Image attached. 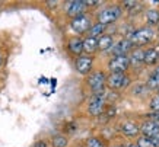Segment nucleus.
I'll return each instance as SVG.
<instances>
[{
    "mask_svg": "<svg viewBox=\"0 0 159 147\" xmlns=\"http://www.w3.org/2000/svg\"><path fill=\"white\" fill-rule=\"evenodd\" d=\"M121 15H123V9L118 5L107 6V7H104V9H101L98 12L97 22L107 26V25H111V24H114V22H117L121 18Z\"/></svg>",
    "mask_w": 159,
    "mask_h": 147,
    "instance_id": "obj_1",
    "label": "nucleus"
},
{
    "mask_svg": "<svg viewBox=\"0 0 159 147\" xmlns=\"http://www.w3.org/2000/svg\"><path fill=\"white\" fill-rule=\"evenodd\" d=\"M155 37V31L152 28H140V29H136L134 32H131V35L129 37V41L131 42L133 47H137L140 48L142 45H146L149 44Z\"/></svg>",
    "mask_w": 159,
    "mask_h": 147,
    "instance_id": "obj_2",
    "label": "nucleus"
},
{
    "mask_svg": "<svg viewBox=\"0 0 159 147\" xmlns=\"http://www.w3.org/2000/svg\"><path fill=\"white\" fill-rule=\"evenodd\" d=\"M105 80L107 76L104 71H93L91 74H88L86 83L89 86V89L93 92V95H102L105 90Z\"/></svg>",
    "mask_w": 159,
    "mask_h": 147,
    "instance_id": "obj_3",
    "label": "nucleus"
},
{
    "mask_svg": "<svg viewBox=\"0 0 159 147\" xmlns=\"http://www.w3.org/2000/svg\"><path fill=\"white\" fill-rule=\"evenodd\" d=\"M92 26V18L88 13H83L80 16H76L70 19V29L76 33V37L85 35Z\"/></svg>",
    "mask_w": 159,
    "mask_h": 147,
    "instance_id": "obj_4",
    "label": "nucleus"
},
{
    "mask_svg": "<svg viewBox=\"0 0 159 147\" xmlns=\"http://www.w3.org/2000/svg\"><path fill=\"white\" fill-rule=\"evenodd\" d=\"M105 85L112 90H123L125 87H129L130 85V79L125 73H110L107 76Z\"/></svg>",
    "mask_w": 159,
    "mask_h": 147,
    "instance_id": "obj_5",
    "label": "nucleus"
},
{
    "mask_svg": "<svg viewBox=\"0 0 159 147\" xmlns=\"http://www.w3.org/2000/svg\"><path fill=\"white\" fill-rule=\"evenodd\" d=\"M92 69H93V57L91 56H85L82 54L80 57H77L75 60V70L82 74V76H88L92 73Z\"/></svg>",
    "mask_w": 159,
    "mask_h": 147,
    "instance_id": "obj_6",
    "label": "nucleus"
},
{
    "mask_svg": "<svg viewBox=\"0 0 159 147\" xmlns=\"http://www.w3.org/2000/svg\"><path fill=\"white\" fill-rule=\"evenodd\" d=\"M130 67V61L127 56H117L111 57L108 61V70L111 73H125V70Z\"/></svg>",
    "mask_w": 159,
    "mask_h": 147,
    "instance_id": "obj_7",
    "label": "nucleus"
},
{
    "mask_svg": "<svg viewBox=\"0 0 159 147\" xmlns=\"http://www.w3.org/2000/svg\"><path fill=\"white\" fill-rule=\"evenodd\" d=\"M64 12L70 19L76 18V16H80V15L86 13V6H85V2H80V0H72V2H66L64 3Z\"/></svg>",
    "mask_w": 159,
    "mask_h": 147,
    "instance_id": "obj_8",
    "label": "nucleus"
},
{
    "mask_svg": "<svg viewBox=\"0 0 159 147\" xmlns=\"http://www.w3.org/2000/svg\"><path fill=\"white\" fill-rule=\"evenodd\" d=\"M104 108H105V98H104V93L102 95H93L89 104H88V114L91 117H98L104 112Z\"/></svg>",
    "mask_w": 159,
    "mask_h": 147,
    "instance_id": "obj_9",
    "label": "nucleus"
},
{
    "mask_svg": "<svg viewBox=\"0 0 159 147\" xmlns=\"http://www.w3.org/2000/svg\"><path fill=\"white\" fill-rule=\"evenodd\" d=\"M67 51L73 57H80L83 54V38L80 37H70L67 39Z\"/></svg>",
    "mask_w": 159,
    "mask_h": 147,
    "instance_id": "obj_10",
    "label": "nucleus"
},
{
    "mask_svg": "<svg viewBox=\"0 0 159 147\" xmlns=\"http://www.w3.org/2000/svg\"><path fill=\"white\" fill-rule=\"evenodd\" d=\"M131 48H133V45L129 39H120V41L114 42L110 51L112 54V57H117V56H127V52L130 51Z\"/></svg>",
    "mask_w": 159,
    "mask_h": 147,
    "instance_id": "obj_11",
    "label": "nucleus"
},
{
    "mask_svg": "<svg viewBox=\"0 0 159 147\" xmlns=\"http://www.w3.org/2000/svg\"><path fill=\"white\" fill-rule=\"evenodd\" d=\"M120 130L125 137H136L140 133L139 124L134 122V121H125V122H123L120 125Z\"/></svg>",
    "mask_w": 159,
    "mask_h": 147,
    "instance_id": "obj_12",
    "label": "nucleus"
},
{
    "mask_svg": "<svg viewBox=\"0 0 159 147\" xmlns=\"http://www.w3.org/2000/svg\"><path fill=\"white\" fill-rule=\"evenodd\" d=\"M97 51H98L97 38H92V37H88L86 35V38H83V54L93 57V54Z\"/></svg>",
    "mask_w": 159,
    "mask_h": 147,
    "instance_id": "obj_13",
    "label": "nucleus"
},
{
    "mask_svg": "<svg viewBox=\"0 0 159 147\" xmlns=\"http://www.w3.org/2000/svg\"><path fill=\"white\" fill-rule=\"evenodd\" d=\"M97 41H98V51H102V52L110 51L112 48V45H114V38L111 35H108V33H104Z\"/></svg>",
    "mask_w": 159,
    "mask_h": 147,
    "instance_id": "obj_14",
    "label": "nucleus"
},
{
    "mask_svg": "<svg viewBox=\"0 0 159 147\" xmlns=\"http://www.w3.org/2000/svg\"><path fill=\"white\" fill-rule=\"evenodd\" d=\"M129 61H130V64H133V66H136V67L145 64V50L134 48V51L131 52L130 57H129Z\"/></svg>",
    "mask_w": 159,
    "mask_h": 147,
    "instance_id": "obj_15",
    "label": "nucleus"
},
{
    "mask_svg": "<svg viewBox=\"0 0 159 147\" xmlns=\"http://www.w3.org/2000/svg\"><path fill=\"white\" fill-rule=\"evenodd\" d=\"M159 60V54L156 48H148L145 50V64H149V66H153L156 64Z\"/></svg>",
    "mask_w": 159,
    "mask_h": 147,
    "instance_id": "obj_16",
    "label": "nucleus"
},
{
    "mask_svg": "<svg viewBox=\"0 0 159 147\" xmlns=\"http://www.w3.org/2000/svg\"><path fill=\"white\" fill-rule=\"evenodd\" d=\"M104 32H105V26L101 24H92L91 29L88 31V37H92V38H99V37H102L104 35Z\"/></svg>",
    "mask_w": 159,
    "mask_h": 147,
    "instance_id": "obj_17",
    "label": "nucleus"
},
{
    "mask_svg": "<svg viewBox=\"0 0 159 147\" xmlns=\"http://www.w3.org/2000/svg\"><path fill=\"white\" fill-rule=\"evenodd\" d=\"M69 140L63 134H54L51 137V147H67Z\"/></svg>",
    "mask_w": 159,
    "mask_h": 147,
    "instance_id": "obj_18",
    "label": "nucleus"
},
{
    "mask_svg": "<svg viewBox=\"0 0 159 147\" xmlns=\"http://www.w3.org/2000/svg\"><path fill=\"white\" fill-rule=\"evenodd\" d=\"M146 22L148 25L153 26L159 24V10L158 9H149L146 12Z\"/></svg>",
    "mask_w": 159,
    "mask_h": 147,
    "instance_id": "obj_19",
    "label": "nucleus"
},
{
    "mask_svg": "<svg viewBox=\"0 0 159 147\" xmlns=\"http://www.w3.org/2000/svg\"><path fill=\"white\" fill-rule=\"evenodd\" d=\"M83 147H105V144L99 137H89L85 140Z\"/></svg>",
    "mask_w": 159,
    "mask_h": 147,
    "instance_id": "obj_20",
    "label": "nucleus"
},
{
    "mask_svg": "<svg viewBox=\"0 0 159 147\" xmlns=\"http://www.w3.org/2000/svg\"><path fill=\"white\" fill-rule=\"evenodd\" d=\"M146 87L150 90H156L159 89V76L158 74H152L146 82Z\"/></svg>",
    "mask_w": 159,
    "mask_h": 147,
    "instance_id": "obj_21",
    "label": "nucleus"
},
{
    "mask_svg": "<svg viewBox=\"0 0 159 147\" xmlns=\"http://www.w3.org/2000/svg\"><path fill=\"white\" fill-rule=\"evenodd\" d=\"M123 6H124L127 10H130V12H134V9L136 10L140 9V7H137V6H140L137 2H124V3H123Z\"/></svg>",
    "mask_w": 159,
    "mask_h": 147,
    "instance_id": "obj_22",
    "label": "nucleus"
},
{
    "mask_svg": "<svg viewBox=\"0 0 159 147\" xmlns=\"http://www.w3.org/2000/svg\"><path fill=\"white\" fill-rule=\"evenodd\" d=\"M137 146H139V147H153V146H152V143H150V140H149V137H143V136L139 138Z\"/></svg>",
    "mask_w": 159,
    "mask_h": 147,
    "instance_id": "obj_23",
    "label": "nucleus"
},
{
    "mask_svg": "<svg viewBox=\"0 0 159 147\" xmlns=\"http://www.w3.org/2000/svg\"><path fill=\"white\" fill-rule=\"evenodd\" d=\"M150 108L153 109V111H156V112H159V96H153V98H152V100H150Z\"/></svg>",
    "mask_w": 159,
    "mask_h": 147,
    "instance_id": "obj_24",
    "label": "nucleus"
},
{
    "mask_svg": "<svg viewBox=\"0 0 159 147\" xmlns=\"http://www.w3.org/2000/svg\"><path fill=\"white\" fill-rule=\"evenodd\" d=\"M149 140H150V143H152V146L153 147H159V131L158 133H155V134H152L149 137Z\"/></svg>",
    "mask_w": 159,
    "mask_h": 147,
    "instance_id": "obj_25",
    "label": "nucleus"
},
{
    "mask_svg": "<svg viewBox=\"0 0 159 147\" xmlns=\"http://www.w3.org/2000/svg\"><path fill=\"white\" fill-rule=\"evenodd\" d=\"M99 5H102V2H85L86 9L88 7H92V6H99Z\"/></svg>",
    "mask_w": 159,
    "mask_h": 147,
    "instance_id": "obj_26",
    "label": "nucleus"
},
{
    "mask_svg": "<svg viewBox=\"0 0 159 147\" xmlns=\"http://www.w3.org/2000/svg\"><path fill=\"white\" fill-rule=\"evenodd\" d=\"M34 147H48V143L45 141V140H39V141L35 143Z\"/></svg>",
    "mask_w": 159,
    "mask_h": 147,
    "instance_id": "obj_27",
    "label": "nucleus"
},
{
    "mask_svg": "<svg viewBox=\"0 0 159 147\" xmlns=\"http://www.w3.org/2000/svg\"><path fill=\"white\" fill-rule=\"evenodd\" d=\"M3 64H5V57H3V54L0 52V69L3 67Z\"/></svg>",
    "mask_w": 159,
    "mask_h": 147,
    "instance_id": "obj_28",
    "label": "nucleus"
},
{
    "mask_svg": "<svg viewBox=\"0 0 159 147\" xmlns=\"http://www.w3.org/2000/svg\"><path fill=\"white\" fill-rule=\"evenodd\" d=\"M155 74H158V76H159V66L156 67V70H155Z\"/></svg>",
    "mask_w": 159,
    "mask_h": 147,
    "instance_id": "obj_29",
    "label": "nucleus"
},
{
    "mask_svg": "<svg viewBox=\"0 0 159 147\" xmlns=\"http://www.w3.org/2000/svg\"><path fill=\"white\" fill-rule=\"evenodd\" d=\"M127 147H139L137 144H130V146H127Z\"/></svg>",
    "mask_w": 159,
    "mask_h": 147,
    "instance_id": "obj_30",
    "label": "nucleus"
},
{
    "mask_svg": "<svg viewBox=\"0 0 159 147\" xmlns=\"http://www.w3.org/2000/svg\"><path fill=\"white\" fill-rule=\"evenodd\" d=\"M158 96H159V93H158Z\"/></svg>",
    "mask_w": 159,
    "mask_h": 147,
    "instance_id": "obj_31",
    "label": "nucleus"
}]
</instances>
